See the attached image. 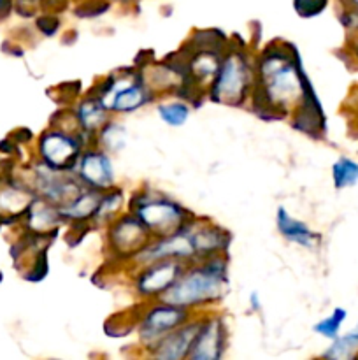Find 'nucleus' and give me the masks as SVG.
Masks as SVG:
<instances>
[{"mask_svg": "<svg viewBox=\"0 0 358 360\" xmlns=\"http://www.w3.org/2000/svg\"><path fill=\"white\" fill-rule=\"evenodd\" d=\"M346 316H347L346 309L336 308L332 311V315L326 316V319H323V320H319L318 323H314L312 330H314L316 334H319V336H323V338H329V340H336V338L339 336L340 326L344 323Z\"/></svg>", "mask_w": 358, "mask_h": 360, "instance_id": "17", "label": "nucleus"}, {"mask_svg": "<svg viewBox=\"0 0 358 360\" xmlns=\"http://www.w3.org/2000/svg\"><path fill=\"white\" fill-rule=\"evenodd\" d=\"M102 141H104V144L109 150L118 151L125 144V130L119 125H114V123L105 125L104 132H102Z\"/></svg>", "mask_w": 358, "mask_h": 360, "instance_id": "20", "label": "nucleus"}, {"mask_svg": "<svg viewBox=\"0 0 358 360\" xmlns=\"http://www.w3.org/2000/svg\"><path fill=\"white\" fill-rule=\"evenodd\" d=\"M357 55H358V44H357Z\"/></svg>", "mask_w": 358, "mask_h": 360, "instance_id": "26", "label": "nucleus"}, {"mask_svg": "<svg viewBox=\"0 0 358 360\" xmlns=\"http://www.w3.org/2000/svg\"><path fill=\"white\" fill-rule=\"evenodd\" d=\"M326 4H329V0H293L295 11L302 18H312L316 14L323 13Z\"/></svg>", "mask_w": 358, "mask_h": 360, "instance_id": "21", "label": "nucleus"}, {"mask_svg": "<svg viewBox=\"0 0 358 360\" xmlns=\"http://www.w3.org/2000/svg\"><path fill=\"white\" fill-rule=\"evenodd\" d=\"M276 225L277 231L281 232L284 239L295 243V245L305 246V248H314L319 243V236L312 232L304 221L297 220L291 217L284 207H279L276 214Z\"/></svg>", "mask_w": 358, "mask_h": 360, "instance_id": "12", "label": "nucleus"}, {"mask_svg": "<svg viewBox=\"0 0 358 360\" xmlns=\"http://www.w3.org/2000/svg\"><path fill=\"white\" fill-rule=\"evenodd\" d=\"M190 313L186 308H179L174 304H158L151 308L144 315L142 323H140V340L150 347H157L158 341L174 330L175 327L188 322Z\"/></svg>", "mask_w": 358, "mask_h": 360, "instance_id": "6", "label": "nucleus"}, {"mask_svg": "<svg viewBox=\"0 0 358 360\" xmlns=\"http://www.w3.org/2000/svg\"><path fill=\"white\" fill-rule=\"evenodd\" d=\"M77 174L83 183L95 190H109L112 186L111 158L102 151H86L77 162Z\"/></svg>", "mask_w": 358, "mask_h": 360, "instance_id": "10", "label": "nucleus"}, {"mask_svg": "<svg viewBox=\"0 0 358 360\" xmlns=\"http://www.w3.org/2000/svg\"><path fill=\"white\" fill-rule=\"evenodd\" d=\"M183 274V266L174 259H165L151 262L146 271L137 278V292L146 297L161 295L179 280Z\"/></svg>", "mask_w": 358, "mask_h": 360, "instance_id": "8", "label": "nucleus"}, {"mask_svg": "<svg viewBox=\"0 0 358 360\" xmlns=\"http://www.w3.org/2000/svg\"><path fill=\"white\" fill-rule=\"evenodd\" d=\"M253 83L251 65L242 51L227 49L211 86V98L218 104L241 105Z\"/></svg>", "mask_w": 358, "mask_h": 360, "instance_id": "3", "label": "nucleus"}, {"mask_svg": "<svg viewBox=\"0 0 358 360\" xmlns=\"http://www.w3.org/2000/svg\"><path fill=\"white\" fill-rule=\"evenodd\" d=\"M249 304H251L253 311H260L262 309V301H260L258 292H251V295H249Z\"/></svg>", "mask_w": 358, "mask_h": 360, "instance_id": "23", "label": "nucleus"}, {"mask_svg": "<svg viewBox=\"0 0 358 360\" xmlns=\"http://www.w3.org/2000/svg\"><path fill=\"white\" fill-rule=\"evenodd\" d=\"M158 115L161 122H165L171 127H181L190 116L188 105L183 102H174V104H161L158 105Z\"/></svg>", "mask_w": 358, "mask_h": 360, "instance_id": "18", "label": "nucleus"}, {"mask_svg": "<svg viewBox=\"0 0 358 360\" xmlns=\"http://www.w3.org/2000/svg\"><path fill=\"white\" fill-rule=\"evenodd\" d=\"M332 179L333 186L337 190L350 188L358 183V162L351 160L347 157H340L332 165Z\"/></svg>", "mask_w": 358, "mask_h": 360, "instance_id": "15", "label": "nucleus"}, {"mask_svg": "<svg viewBox=\"0 0 358 360\" xmlns=\"http://www.w3.org/2000/svg\"><path fill=\"white\" fill-rule=\"evenodd\" d=\"M227 288V264L216 257L207 259L202 266L181 274L179 280L161 294V302L192 308V306L209 304L223 297Z\"/></svg>", "mask_w": 358, "mask_h": 360, "instance_id": "2", "label": "nucleus"}, {"mask_svg": "<svg viewBox=\"0 0 358 360\" xmlns=\"http://www.w3.org/2000/svg\"><path fill=\"white\" fill-rule=\"evenodd\" d=\"M137 220L157 238H165L181 231L190 220H186V211L179 204L160 195L139 197L137 204H132Z\"/></svg>", "mask_w": 358, "mask_h": 360, "instance_id": "4", "label": "nucleus"}, {"mask_svg": "<svg viewBox=\"0 0 358 360\" xmlns=\"http://www.w3.org/2000/svg\"><path fill=\"white\" fill-rule=\"evenodd\" d=\"M37 27L41 28L46 35H53L56 30H58L60 21H58V18H55V16H42L41 20L37 21Z\"/></svg>", "mask_w": 358, "mask_h": 360, "instance_id": "22", "label": "nucleus"}, {"mask_svg": "<svg viewBox=\"0 0 358 360\" xmlns=\"http://www.w3.org/2000/svg\"><path fill=\"white\" fill-rule=\"evenodd\" d=\"M11 6H13V0H0V18H4L9 13Z\"/></svg>", "mask_w": 358, "mask_h": 360, "instance_id": "24", "label": "nucleus"}, {"mask_svg": "<svg viewBox=\"0 0 358 360\" xmlns=\"http://www.w3.org/2000/svg\"><path fill=\"white\" fill-rule=\"evenodd\" d=\"M256 86L253 94L255 109H263L265 118H281L288 108L300 104L307 74L293 44L272 42L262 53L256 65Z\"/></svg>", "mask_w": 358, "mask_h": 360, "instance_id": "1", "label": "nucleus"}, {"mask_svg": "<svg viewBox=\"0 0 358 360\" xmlns=\"http://www.w3.org/2000/svg\"><path fill=\"white\" fill-rule=\"evenodd\" d=\"M125 2H126V0H125Z\"/></svg>", "mask_w": 358, "mask_h": 360, "instance_id": "27", "label": "nucleus"}, {"mask_svg": "<svg viewBox=\"0 0 358 360\" xmlns=\"http://www.w3.org/2000/svg\"><path fill=\"white\" fill-rule=\"evenodd\" d=\"M121 190H111V192L104 193V195L100 197L97 211H95V218H98V220H111V218L119 211V206H121Z\"/></svg>", "mask_w": 358, "mask_h": 360, "instance_id": "19", "label": "nucleus"}, {"mask_svg": "<svg viewBox=\"0 0 358 360\" xmlns=\"http://www.w3.org/2000/svg\"><path fill=\"white\" fill-rule=\"evenodd\" d=\"M358 350V323L346 336H337L332 347L323 354L326 359H351Z\"/></svg>", "mask_w": 358, "mask_h": 360, "instance_id": "16", "label": "nucleus"}, {"mask_svg": "<svg viewBox=\"0 0 358 360\" xmlns=\"http://www.w3.org/2000/svg\"><path fill=\"white\" fill-rule=\"evenodd\" d=\"M150 234L151 232L137 220L135 214H126L112 224L109 231V243L112 250L121 255H137L150 245Z\"/></svg>", "mask_w": 358, "mask_h": 360, "instance_id": "7", "label": "nucleus"}, {"mask_svg": "<svg viewBox=\"0 0 358 360\" xmlns=\"http://www.w3.org/2000/svg\"><path fill=\"white\" fill-rule=\"evenodd\" d=\"M346 2L347 7H351V9H357L358 11V0H344Z\"/></svg>", "mask_w": 358, "mask_h": 360, "instance_id": "25", "label": "nucleus"}, {"mask_svg": "<svg viewBox=\"0 0 358 360\" xmlns=\"http://www.w3.org/2000/svg\"><path fill=\"white\" fill-rule=\"evenodd\" d=\"M39 151L48 167L56 169V171L74 169L81 157V137L63 132V130L46 132L41 137Z\"/></svg>", "mask_w": 358, "mask_h": 360, "instance_id": "5", "label": "nucleus"}, {"mask_svg": "<svg viewBox=\"0 0 358 360\" xmlns=\"http://www.w3.org/2000/svg\"><path fill=\"white\" fill-rule=\"evenodd\" d=\"M77 122H79L83 132H95L107 122V109L102 104V101L95 95L84 98L77 108Z\"/></svg>", "mask_w": 358, "mask_h": 360, "instance_id": "14", "label": "nucleus"}, {"mask_svg": "<svg viewBox=\"0 0 358 360\" xmlns=\"http://www.w3.org/2000/svg\"><path fill=\"white\" fill-rule=\"evenodd\" d=\"M200 323L202 322H186L183 326L175 327L174 330H171L168 334H165L158 345L154 347L153 354L158 359H183L188 357L190 350H192V343L195 340L197 333L200 329Z\"/></svg>", "mask_w": 358, "mask_h": 360, "instance_id": "11", "label": "nucleus"}, {"mask_svg": "<svg viewBox=\"0 0 358 360\" xmlns=\"http://www.w3.org/2000/svg\"><path fill=\"white\" fill-rule=\"evenodd\" d=\"M225 327L221 319L202 320L200 329L190 350V359L193 360H216L223 355Z\"/></svg>", "mask_w": 358, "mask_h": 360, "instance_id": "9", "label": "nucleus"}, {"mask_svg": "<svg viewBox=\"0 0 358 360\" xmlns=\"http://www.w3.org/2000/svg\"><path fill=\"white\" fill-rule=\"evenodd\" d=\"M100 190L91 188L88 192H81L76 199L60 207V213H62L63 218L86 221L88 218L95 217V211H97L98 202H100Z\"/></svg>", "mask_w": 358, "mask_h": 360, "instance_id": "13", "label": "nucleus"}]
</instances>
